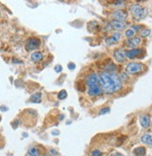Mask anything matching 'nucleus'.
<instances>
[{
    "mask_svg": "<svg viewBox=\"0 0 152 156\" xmlns=\"http://www.w3.org/2000/svg\"><path fill=\"white\" fill-rule=\"evenodd\" d=\"M67 97V92L65 90L60 91V93L58 94V99H65Z\"/></svg>",
    "mask_w": 152,
    "mask_h": 156,
    "instance_id": "6ab92c4d",
    "label": "nucleus"
},
{
    "mask_svg": "<svg viewBox=\"0 0 152 156\" xmlns=\"http://www.w3.org/2000/svg\"><path fill=\"white\" fill-rule=\"evenodd\" d=\"M121 77H122L123 80H127V79H128V77H127V75H126L125 73H122V74H121Z\"/></svg>",
    "mask_w": 152,
    "mask_h": 156,
    "instance_id": "393cba45",
    "label": "nucleus"
},
{
    "mask_svg": "<svg viewBox=\"0 0 152 156\" xmlns=\"http://www.w3.org/2000/svg\"><path fill=\"white\" fill-rule=\"evenodd\" d=\"M31 59L34 62H39L43 59V54L41 52H35L31 54Z\"/></svg>",
    "mask_w": 152,
    "mask_h": 156,
    "instance_id": "ddd939ff",
    "label": "nucleus"
},
{
    "mask_svg": "<svg viewBox=\"0 0 152 156\" xmlns=\"http://www.w3.org/2000/svg\"><path fill=\"white\" fill-rule=\"evenodd\" d=\"M114 54H115V57H116V59H117V62L122 63V62H124L126 60V54H125V53L123 52L122 50L116 51Z\"/></svg>",
    "mask_w": 152,
    "mask_h": 156,
    "instance_id": "9b49d317",
    "label": "nucleus"
},
{
    "mask_svg": "<svg viewBox=\"0 0 152 156\" xmlns=\"http://www.w3.org/2000/svg\"><path fill=\"white\" fill-rule=\"evenodd\" d=\"M87 85L88 88L95 85H101L99 76L96 73H91L90 75H88L87 78Z\"/></svg>",
    "mask_w": 152,
    "mask_h": 156,
    "instance_id": "39448f33",
    "label": "nucleus"
},
{
    "mask_svg": "<svg viewBox=\"0 0 152 156\" xmlns=\"http://www.w3.org/2000/svg\"><path fill=\"white\" fill-rule=\"evenodd\" d=\"M120 37H121L120 33H118V32L114 33L111 37H109V38H107V40H106V44L107 45H113V44L118 42Z\"/></svg>",
    "mask_w": 152,
    "mask_h": 156,
    "instance_id": "1a4fd4ad",
    "label": "nucleus"
},
{
    "mask_svg": "<svg viewBox=\"0 0 152 156\" xmlns=\"http://www.w3.org/2000/svg\"><path fill=\"white\" fill-rule=\"evenodd\" d=\"M150 123H151V119H150V116L149 115H142L141 116L140 123H141V125L143 126L144 128L149 127Z\"/></svg>",
    "mask_w": 152,
    "mask_h": 156,
    "instance_id": "6e6552de",
    "label": "nucleus"
},
{
    "mask_svg": "<svg viewBox=\"0 0 152 156\" xmlns=\"http://www.w3.org/2000/svg\"><path fill=\"white\" fill-rule=\"evenodd\" d=\"M44 156H46V155H44Z\"/></svg>",
    "mask_w": 152,
    "mask_h": 156,
    "instance_id": "c85d7f7f",
    "label": "nucleus"
},
{
    "mask_svg": "<svg viewBox=\"0 0 152 156\" xmlns=\"http://www.w3.org/2000/svg\"><path fill=\"white\" fill-rule=\"evenodd\" d=\"M99 78L102 90L105 93L112 94L121 89L122 87L121 80L117 74L109 71H103L100 73Z\"/></svg>",
    "mask_w": 152,
    "mask_h": 156,
    "instance_id": "f257e3e1",
    "label": "nucleus"
},
{
    "mask_svg": "<svg viewBox=\"0 0 152 156\" xmlns=\"http://www.w3.org/2000/svg\"><path fill=\"white\" fill-rule=\"evenodd\" d=\"M91 156H101V152L98 150H95L91 152Z\"/></svg>",
    "mask_w": 152,
    "mask_h": 156,
    "instance_id": "412c9836",
    "label": "nucleus"
},
{
    "mask_svg": "<svg viewBox=\"0 0 152 156\" xmlns=\"http://www.w3.org/2000/svg\"><path fill=\"white\" fill-rule=\"evenodd\" d=\"M68 67L70 68V69H74V68H75V65L72 64V63H70V64L68 65Z\"/></svg>",
    "mask_w": 152,
    "mask_h": 156,
    "instance_id": "b1692460",
    "label": "nucleus"
},
{
    "mask_svg": "<svg viewBox=\"0 0 152 156\" xmlns=\"http://www.w3.org/2000/svg\"><path fill=\"white\" fill-rule=\"evenodd\" d=\"M12 62H16V64H20V63H22L21 61H19V60H17V59H12Z\"/></svg>",
    "mask_w": 152,
    "mask_h": 156,
    "instance_id": "bb28decb",
    "label": "nucleus"
},
{
    "mask_svg": "<svg viewBox=\"0 0 152 156\" xmlns=\"http://www.w3.org/2000/svg\"><path fill=\"white\" fill-rule=\"evenodd\" d=\"M131 13L134 15V17L137 19V20H140V19H143L147 16V9L144 8L143 7H141L140 5L138 4H135V5H132L131 7Z\"/></svg>",
    "mask_w": 152,
    "mask_h": 156,
    "instance_id": "f03ea898",
    "label": "nucleus"
},
{
    "mask_svg": "<svg viewBox=\"0 0 152 156\" xmlns=\"http://www.w3.org/2000/svg\"><path fill=\"white\" fill-rule=\"evenodd\" d=\"M112 156H124V155L121 154V153H118V152H115V153H114Z\"/></svg>",
    "mask_w": 152,
    "mask_h": 156,
    "instance_id": "a878e982",
    "label": "nucleus"
},
{
    "mask_svg": "<svg viewBox=\"0 0 152 156\" xmlns=\"http://www.w3.org/2000/svg\"><path fill=\"white\" fill-rule=\"evenodd\" d=\"M149 35H150V30H144V31L141 32V37H147Z\"/></svg>",
    "mask_w": 152,
    "mask_h": 156,
    "instance_id": "aec40b11",
    "label": "nucleus"
},
{
    "mask_svg": "<svg viewBox=\"0 0 152 156\" xmlns=\"http://www.w3.org/2000/svg\"><path fill=\"white\" fill-rule=\"evenodd\" d=\"M134 34H135V30H134V29H132V28L128 29V30L126 31V33H125L126 37H129V38H132V37H134Z\"/></svg>",
    "mask_w": 152,
    "mask_h": 156,
    "instance_id": "a211bd4d",
    "label": "nucleus"
},
{
    "mask_svg": "<svg viewBox=\"0 0 152 156\" xmlns=\"http://www.w3.org/2000/svg\"><path fill=\"white\" fill-rule=\"evenodd\" d=\"M55 70L56 71V72H60L61 70H62V66L61 65H55Z\"/></svg>",
    "mask_w": 152,
    "mask_h": 156,
    "instance_id": "5701e85b",
    "label": "nucleus"
},
{
    "mask_svg": "<svg viewBox=\"0 0 152 156\" xmlns=\"http://www.w3.org/2000/svg\"><path fill=\"white\" fill-rule=\"evenodd\" d=\"M41 45V40L37 37H30L27 40V42L25 44V48L27 51H32V50H36L40 47Z\"/></svg>",
    "mask_w": 152,
    "mask_h": 156,
    "instance_id": "20e7f679",
    "label": "nucleus"
},
{
    "mask_svg": "<svg viewBox=\"0 0 152 156\" xmlns=\"http://www.w3.org/2000/svg\"><path fill=\"white\" fill-rule=\"evenodd\" d=\"M141 140L145 144L152 146V135H148V134L143 135H142V138H141Z\"/></svg>",
    "mask_w": 152,
    "mask_h": 156,
    "instance_id": "4468645a",
    "label": "nucleus"
},
{
    "mask_svg": "<svg viewBox=\"0 0 152 156\" xmlns=\"http://www.w3.org/2000/svg\"><path fill=\"white\" fill-rule=\"evenodd\" d=\"M110 111V109L109 108H104L103 110H101L100 112H99V115H103V114H105V113H107V112H109Z\"/></svg>",
    "mask_w": 152,
    "mask_h": 156,
    "instance_id": "4be33fe9",
    "label": "nucleus"
},
{
    "mask_svg": "<svg viewBox=\"0 0 152 156\" xmlns=\"http://www.w3.org/2000/svg\"><path fill=\"white\" fill-rule=\"evenodd\" d=\"M41 93H35L30 96V101L33 103H41Z\"/></svg>",
    "mask_w": 152,
    "mask_h": 156,
    "instance_id": "2eb2a0df",
    "label": "nucleus"
},
{
    "mask_svg": "<svg viewBox=\"0 0 152 156\" xmlns=\"http://www.w3.org/2000/svg\"><path fill=\"white\" fill-rule=\"evenodd\" d=\"M144 65L141 63H130L126 67V71L130 74H135L143 70Z\"/></svg>",
    "mask_w": 152,
    "mask_h": 156,
    "instance_id": "7ed1b4c3",
    "label": "nucleus"
},
{
    "mask_svg": "<svg viewBox=\"0 0 152 156\" xmlns=\"http://www.w3.org/2000/svg\"><path fill=\"white\" fill-rule=\"evenodd\" d=\"M52 134H53V135H58V134H59V132H58V131H53V132H52Z\"/></svg>",
    "mask_w": 152,
    "mask_h": 156,
    "instance_id": "cd10ccee",
    "label": "nucleus"
},
{
    "mask_svg": "<svg viewBox=\"0 0 152 156\" xmlns=\"http://www.w3.org/2000/svg\"><path fill=\"white\" fill-rule=\"evenodd\" d=\"M113 18L115 19V21H119V22H124L126 20V18L128 16L127 12L122 11V9H117V11H115L112 14Z\"/></svg>",
    "mask_w": 152,
    "mask_h": 156,
    "instance_id": "423d86ee",
    "label": "nucleus"
},
{
    "mask_svg": "<svg viewBox=\"0 0 152 156\" xmlns=\"http://www.w3.org/2000/svg\"><path fill=\"white\" fill-rule=\"evenodd\" d=\"M39 154H40V151L37 147H32L28 151V155L29 156H39Z\"/></svg>",
    "mask_w": 152,
    "mask_h": 156,
    "instance_id": "f3484780",
    "label": "nucleus"
},
{
    "mask_svg": "<svg viewBox=\"0 0 152 156\" xmlns=\"http://www.w3.org/2000/svg\"><path fill=\"white\" fill-rule=\"evenodd\" d=\"M134 152L136 156H144L146 154V149L144 147H139L136 148Z\"/></svg>",
    "mask_w": 152,
    "mask_h": 156,
    "instance_id": "dca6fc26",
    "label": "nucleus"
},
{
    "mask_svg": "<svg viewBox=\"0 0 152 156\" xmlns=\"http://www.w3.org/2000/svg\"><path fill=\"white\" fill-rule=\"evenodd\" d=\"M140 42H141V40L139 37H132V38H130V40H127L126 44L131 48H135L140 44Z\"/></svg>",
    "mask_w": 152,
    "mask_h": 156,
    "instance_id": "f8f14e48",
    "label": "nucleus"
},
{
    "mask_svg": "<svg viewBox=\"0 0 152 156\" xmlns=\"http://www.w3.org/2000/svg\"><path fill=\"white\" fill-rule=\"evenodd\" d=\"M110 28H114L116 30H121V29H124L126 27V24L124 22H119V21H112L110 24Z\"/></svg>",
    "mask_w": 152,
    "mask_h": 156,
    "instance_id": "9d476101",
    "label": "nucleus"
},
{
    "mask_svg": "<svg viewBox=\"0 0 152 156\" xmlns=\"http://www.w3.org/2000/svg\"><path fill=\"white\" fill-rule=\"evenodd\" d=\"M141 53H142V50H140V49H132V50H128V51L125 52L126 57L130 58V59H132V58L137 57Z\"/></svg>",
    "mask_w": 152,
    "mask_h": 156,
    "instance_id": "0eeeda50",
    "label": "nucleus"
}]
</instances>
